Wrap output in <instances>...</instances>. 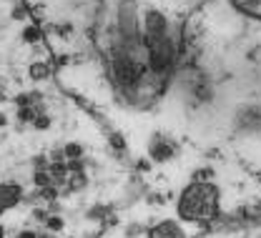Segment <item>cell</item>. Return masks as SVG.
<instances>
[{"mask_svg":"<svg viewBox=\"0 0 261 238\" xmlns=\"http://www.w3.org/2000/svg\"><path fill=\"white\" fill-rule=\"evenodd\" d=\"M178 218L189 223H208L216 221L221 213V196L214 183L198 181L181 191L178 196Z\"/></svg>","mask_w":261,"mask_h":238,"instance_id":"1","label":"cell"},{"mask_svg":"<svg viewBox=\"0 0 261 238\" xmlns=\"http://www.w3.org/2000/svg\"><path fill=\"white\" fill-rule=\"evenodd\" d=\"M228 5L246 20L261 23V0H226Z\"/></svg>","mask_w":261,"mask_h":238,"instance_id":"2","label":"cell"},{"mask_svg":"<svg viewBox=\"0 0 261 238\" xmlns=\"http://www.w3.org/2000/svg\"><path fill=\"white\" fill-rule=\"evenodd\" d=\"M148 238H186V233L176 221H161L148 231Z\"/></svg>","mask_w":261,"mask_h":238,"instance_id":"3","label":"cell"},{"mask_svg":"<svg viewBox=\"0 0 261 238\" xmlns=\"http://www.w3.org/2000/svg\"><path fill=\"white\" fill-rule=\"evenodd\" d=\"M23 193L18 186H10V183H0V213H5L8 208H15L20 203Z\"/></svg>","mask_w":261,"mask_h":238,"instance_id":"4","label":"cell"},{"mask_svg":"<svg viewBox=\"0 0 261 238\" xmlns=\"http://www.w3.org/2000/svg\"><path fill=\"white\" fill-rule=\"evenodd\" d=\"M171 153H173V145H168V143H163V140H153V145H151V156H153L156 161H166Z\"/></svg>","mask_w":261,"mask_h":238,"instance_id":"5","label":"cell"},{"mask_svg":"<svg viewBox=\"0 0 261 238\" xmlns=\"http://www.w3.org/2000/svg\"><path fill=\"white\" fill-rule=\"evenodd\" d=\"M50 75V66L45 63H33L31 66V80H45Z\"/></svg>","mask_w":261,"mask_h":238,"instance_id":"6","label":"cell"},{"mask_svg":"<svg viewBox=\"0 0 261 238\" xmlns=\"http://www.w3.org/2000/svg\"><path fill=\"white\" fill-rule=\"evenodd\" d=\"M63 156L68 158V161L81 158V156H83V145H81V143H68V145L63 148Z\"/></svg>","mask_w":261,"mask_h":238,"instance_id":"7","label":"cell"},{"mask_svg":"<svg viewBox=\"0 0 261 238\" xmlns=\"http://www.w3.org/2000/svg\"><path fill=\"white\" fill-rule=\"evenodd\" d=\"M45 226H48L50 233H58V231H63L65 228V223H63L61 216H48V218H45Z\"/></svg>","mask_w":261,"mask_h":238,"instance_id":"8","label":"cell"},{"mask_svg":"<svg viewBox=\"0 0 261 238\" xmlns=\"http://www.w3.org/2000/svg\"><path fill=\"white\" fill-rule=\"evenodd\" d=\"M33 126L38 128V131H45V128H50V115H45V113H40L35 121H33Z\"/></svg>","mask_w":261,"mask_h":238,"instance_id":"9","label":"cell"},{"mask_svg":"<svg viewBox=\"0 0 261 238\" xmlns=\"http://www.w3.org/2000/svg\"><path fill=\"white\" fill-rule=\"evenodd\" d=\"M33 218H35V221H40V223H45V218H48V213L38 208V211H33Z\"/></svg>","mask_w":261,"mask_h":238,"instance_id":"10","label":"cell"},{"mask_svg":"<svg viewBox=\"0 0 261 238\" xmlns=\"http://www.w3.org/2000/svg\"><path fill=\"white\" fill-rule=\"evenodd\" d=\"M18 238H38V233H35V231H20Z\"/></svg>","mask_w":261,"mask_h":238,"instance_id":"11","label":"cell"},{"mask_svg":"<svg viewBox=\"0 0 261 238\" xmlns=\"http://www.w3.org/2000/svg\"><path fill=\"white\" fill-rule=\"evenodd\" d=\"M5 123H8V118H5V113H0V128H3Z\"/></svg>","mask_w":261,"mask_h":238,"instance_id":"12","label":"cell"},{"mask_svg":"<svg viewBox=\"0 0 261 238\" xmlns=\"http://www.w3.org/2000/svg\"><path fill=\"white\" fill-rule=\"evenodd\" d=\"M38 238H53V233H38Z\"/></svg>","mask_w":261,"mask_h":238,"instance_id":"13","label":"cell"},{"mask_svg":"<svg viewBox=\"0 0 261 238\" xmlns=\"http://www.w3.org/2000/svg\"><path fill=\"white\" fill-rule=\"evenodd\" d=\"M0 238H5V228L3 226H0Z\"/></svg>","mask_w":261,"mask_h":238,"instance_id":"14","label":"cell"}]
</instances>
